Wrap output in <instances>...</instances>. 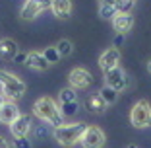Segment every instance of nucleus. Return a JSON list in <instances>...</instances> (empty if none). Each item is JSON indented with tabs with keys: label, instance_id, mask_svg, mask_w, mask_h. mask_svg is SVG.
<instances>
[{
	"label": "nucleus",
	"instance_id": "nucleus-1",
	"mask_svg": "<svg viewBox=\"0 0 151 148\" xmlns=\"http://www.w3.org/2000/svg\"><path fill=\"white\" fill-rule=\"evenodd\" d=\"M33 115H35L37 119H41L43 123L50 125L52 129L64 125V117H62V113H60L58 103L54 101L52 98H49V96H43V98H39L33 103Z\"/></svg>",
	"mask_w": 151,
	"mask_h": 148
},
{
	"label": "nucleus",
	"instance_id": "nucleus-2",
	"mask_svg": "<svg viewBox=\"0 0 151 148\" xmlns=\"http://www.w3.org/2000/svg\"><path fill=\"white\" fill-rule=\"evenodd\" d=\"M87 125L85 123H64V125L52 129V136L60 146L64 148H72L81 140Z\"/></svg>",
	"mask_w": 151,
	"mask_h": 148
},
{
	"label": "nucleus",
	"instance_id": "nucleus-3",
	"mask_svg": "<svg viewBox=\"0 0 151 148\" xmlns=\"http://www.w3.org/2000/svg\"><path fill=\"white\" fill-rule=\"evenodd\" d=\"M0 88H2V96L8 101H18L23 98L27 86L23 80H19L16 74L8 70H0Z\"/></svg>",
	"mask_w": 151,
	"mask_h": 148
},
{
	"label": "nucleus",
	"instance_id": "nucleus-4",
	"mask_svg": "<svg viewBox=\"0 0 151 148\" xmlns=\"http://www.w3.org/2000/svg\"><path fill=\"white\" fill-rule=\"evenodd\" d=\"M130 123L136 129H147L151 127V105L147 99H139L134 103L130 111Z\"/></svg>",
	"mask_w": 151,
	"mask_h": 148
},
{
	"label": "nucleus",
	"instance_id": "nucleus-5",
	"mask_svg": "<svg viewBox=\"0 0 151 148\" xmlns=\"http://www.w3.org/2000/svg\"><path fill=\"white\" fill-rule=\"evenodd\" d=\"M107 142V135H105V131L101 127H95V125H89L85 129L83 136H81L80 144L83 148H103Z\"/></svg>",
	"mask_w": 151,
	"mask_h": 148
},
{
	"label": "nucleus",
	"instance_id": "nucleus-6",
	"mask_svg": "<svg viewBox=\"0 0 151 148\" xmlns=\"http://www.w3.org/2000/svg\"><path fill=\"white\" fill-rule=\"evenodd\" d=\"M91 82H93V76H91V72H89L87 68L76 66V68H72L70 74H68V84H70V88L76 90V92L89 88Z\"/></svg>",
	"mask_w": 151,
	"mask_h": 148
},
{
	"label": "nucleus",
	"instance_id": "nucleus-7",
	"mask_svg": "<svg viewBox=\"0 0 151 148\" xmlns=\"http://www.w3.org/2000/svg\"><path fill=\"white\" fill-rule=\"evenodd\" d=\"M49 8H50V0H25L22 10H19V16L25 22H31V20H35L39 14H43Z\"/></svg>",
	"mask_w": 151,
	"mask_h": 148
},
{
	"label": "nucleus",
	"instance_id": "nucleus-8",
	"mask_svg": "<svg viewBox=\"0 0 151 148\" xmlns=\"http://www.w3.org/2000/svg\"><path fill=\"white\" fill-rule=\"evenodd\" d=\"M105 86H109V88H112L116 92H124L128 88V76H126V72L120 66L105 72Z\"/></svg>",
	"mask_w": 151,
	"mask_h": 148
},
{
	"label": "nucleus",
	"instance_id": "nucleus-9",
	"mask_svg": "<svg viewBox=\"0 0 151 148\" xmlns=\"http://www.w3.org/2000/svg\"><path fill=\"white\" fill-rule=\"evenodd\" d=\"M10 133H12L14 139H25V136L31 133V115L22 113V115L10 125Z\"/></svg>",
	"mask_w": 151,
	"mask_h": 148
},
{
	"label": "nucleus",
	"instance_id": "nucleus-10",
	"mask_svg": "<svg viewBox=\"0 0 151 148\" xmlns=\"http://www.w3.org/2000/svg\"><path fill=\"white\" fill-rule=\"evenodd\" d=\"M111 22H112V29L118 35H126V33L132 31V27H134V16L130 12H118Z\"/></svg>",
	"mask_w": 151,
	"mask_h": 148
},
{
	"label": "nucleus",
	"instance_id": "nucleus-11",
	"mask_svg": "<svg viewBox=\"0 0 151 148\" xmlns=\"http://www.w3.org/2000/svg\"><path fill=\"white\" fill-rule=\"evenodd\" d=\"M118 63H120V51L116 47H111V49L103 51L101 57H99V68L103 72H109L112 68H116Z\"/></svg>",
	"mask_w": 151,
	"mask_h": 148
},
{
	"label": "nucleus",
	"instance_id": "nucleus-12",
	"mask_svg": "<svg viewBox=\"0 0 151 148\" xmlns=\"http://www.w3.org/2000/svg\"><path fill=\"white\" fill-rule=\"evenodd\" d=\"M25 64L31 68V70H39V72L47 70V68L50 66L49 61L45 58L43 51H29V53H25Z\"/></svg>",
	"mask_w": 151,
	"mask_h": 148
},
{
	"label": "nucleus",
	"instance_id": "nucleus-13",
	"mask_svg": "<svg viewBox=\"0 0 151 148\" xmlns=\"http://www.w3.org/2000/svg\"><path fill=\"white\" fill-rule=\"evenodd\" d=\"M19 115H22V113H19L16 101H8V99H6V101L2 103V107H0V123H4V125L10 127Z\"/></svg>",
	"mask_w": 151,
	"mask_h": 148
},
{
	"label": "nucleus",
	"instance_id": "nucleus-14",
	"mask_svg": "<svg viewBox=\"0 0 151 148\" xmlns=\"http://www.w3.org/2000/svg\"><path fill=\"white\" fill-rule=\"evenodd\" d=\"M50 12L58 20H68L72 16V0H50Z\"/></svg>",
	"mask_w": 151,
	"mask_h": 148
},
{
	"label": "nucleus",
	"instance_id": "nucleus-15",
	"mask_svg": "<svg viewBox=\"0 0 151 148\" xmlns=\"http://www.w3.org/2000/svg\"><path fill=\"white\" fill-rule=\"evenodd\" d=\"M18 57V43L10 37L0 39V58L2 61H14Z\"/></svg>",
	"mask_w": 151,
	"mask_h": 148
},
{
	"label": "nucleus",
	"instance_id": "nucleus-16",
	"mask_svg": "<svg viewBox=\"0 0 151 148\" xmlns=\"http://www.w3.org/2000/svg\"><path fill=\"white\" fill-rule=\"evenodd\" d=\"M85 107H87L91 113H105L109 105L103 101V98L99 96V92H97V94H91L87 99H85Z\"/></svg>",
	"mask_w": 151,
	"mask_h": 148
},
{
	"label": "nucleus",
	"instance_id": "nucleus-17",
	"mask_svg": "<svg viewBox=\"0 0 151 148\" xmlns=\"http://www.w3.org/2000/svg\"><path fill=\"white\" fill-rule=\"evenodd\" d=\"M99 96L103 98V101L107 103V105H112V103H116V99H118V92L109 88V86H103L101 90H99Z\"/></svg>",
	"mask_w": 151,
	"mask_h": 148
},
{
	"label": "nucleus",
	"instance_id": "nucleus-18",
	"mask_svg": "<svg viewBox=\"0 0 151 148\" xmlns=\"http://www.w3.org/2000/svg\"><path fill=\"white\" fill-rule=\"evenodd\" d=\"M54 47H56V51H58V55H60V58L70 57V55L74 53V45H72V41H70V39H60Z\"/></svg>",
	"mask_w": 151,
	"mask_h": 148
},
{
	"label": "nucleus",
	"instance_id": "nucleus-19",
	"mask_svg": "<svg viewBox=\"0 0 151 148\" xmlns=\"http://www.w3.org/2000/svg\"><path fill=\"white\" fill-rule=\"evenodd\" d=\"M116 14H118V10L112 4H107V2H101V4H99V16H101L103 20H112Z\"/></svg>",
	"mask_w": 151,
	"mask_h": 148
},
{
	"label": "nucleus",
	"instance_id": "nucleus-20",
	"mask_svg": "<svg viewBox=\"0 0 151 148\" xmlns=\"http://www.w3.org/2000/svg\"><path fill=\"white\" fill-rule=\"evenodd\" d=\"M72 101H78L76 90H72V88H62L60 94H58V103H72Z\"/></svg>",
	"mask_w": 151,
	"mask_h": 148
},
{
	"label": "nucleus",
	"instance_id": "nucleus-21",
	"mask_svg": "<svg viewBox=\"0 0 151 148\" xmlns=\"http://www.w3.org/2000/svg\"><path fill=\"white\" fill-rule=\"evenodd\" d=\"M60 107V113L62 117H72L78 113V107H80V101H72V103H58Z\"/></svg>",
	"mask_w": 151,
	"mask_h": 148
},
{
	"label": "nucleus",
	"instance_id": "nucleus-22",
	"mask_svg": "<svg viewBox=\"0 0 151 148\" xmlns=\"http://www.w3.org/2000/svg\"><path fill=\"white\" fill-rule=\"evenodd\" d=\"M43 55H45V58L49 61V64H56L58 61H60V55H58L56 47H47V49L43 51Z\"/></svg>",
	"mask_w": 151,
	"mask_h": 148
},
{
	"label": "nucleus",
	"instance_id": "nucleus-23",
	"mask_svg": "<svg viewBox=\"0 0 151 148\" xmlns=\"http://www.w3.org/2000/svg\"><path fill=\"white\" fill-rule=\"evenodd\" d=\"M14 148H33V144H31V140L25 136V139H16Z\"/></svg>",
	"mask_w": 151,
	"mask_h": 148
},
{
	"label": "nucleus",
	"instance_id": "nucleus-24",
	"mask_svg": "<svg viewBox=\"0 0 151 148\" xmlns=\"http://www.w3.org/2000/svg\"><path fill=\"white\" fill-rule=\"evenodd\" d=\"M0 148H12L10 142H8V139H4L2 135H0Z\"/></svg>",
	"mask_w": 151,
	"mask_h": 148
},
{
	"label": "nucleus",
	"instance_id": "nucleus-25",
	"mask_svg": "<svg viewBox=\"0 0 151 148\" xmlns=\"http://www.w3.org/2000/svg\"><path fill=\"white\" fill-rule=\"evenodd\" d=\"M122 39H124V35H118V37L114 39V47H116V49H118V45L122 43Z\"/></svg>",
	"mask_w": 151,
	"mask_h": 148
},
{
	"label": "nucleus",
	"instance_id": "nucleus-26",
	"mask_svg": "<svg viewBox=\"0 0 151 148\" xmlns=\"http://www.w3.org/2000/svg\"><path fill=\"white\" fill-rule=\"evenodd\" d=\"M4 101H6V98L2 96V92H0V107H2V103H4Z\"/></svg>",
	"mask_w": 151,
	"mask_h": 148
},
{
	"label": "nucleus",
	"instance_id": "nucleus-27",
	"mask_svg": "<svg viewBox=\"0 0 151 148\" xmlns=\"http://www.w3.org/2000/svg\"><path fill=\"white\" fill-rule=\"evenodd\" d=\"M147 70H149V74H151V58L147 61Z\"/></svg>",
	"mask_w": 151,
	"mask_h": 148
},
{
	"label": "nucleus",
	"instance_id": "nucleus-28",
	"mask_svg": "<svg viewBox=\"0 0 151 148\" xmlns=\"http://www.w3.org/2000/svg\"><path fill=\"white\" fill-rule=\"evenodd\" d=\"M128 148H138V146H136V144H130V146Z\"/></svg>",
	"mask_w": 151,
	"mask_h": 148
}]
</instances>
